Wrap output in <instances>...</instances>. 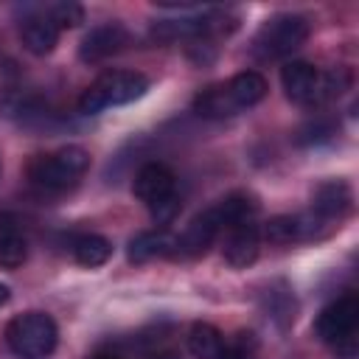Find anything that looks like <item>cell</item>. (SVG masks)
<instances>
[{
    "label": "cell",
    "instance_id": "1",
    "mask_svg": "<svg viewBox=\"0 0 359 359\" xmlns=\"http://www.w3.org/2000/svg\"><path fill=\"white\" fill-rule=\"evenodd\" d=\"M280 84L289 101L300 107H323L334 98H339L345 90H351L353 76L348 67H334V70H317L309 62H286L280 67Z\"/></svg>",
    "mask_w": 359,
    "mask_h": 359
},
{
    "label": "cell",
    "instance_id": "2",
    "mask_svg": "<svg viewBox=\"0 0 359 359\" xmlns=\"http://www.w3.org/2000/svg\"><path fill=\"white\" fill-rule=\"evenodd\" d=\"M146 90H149V79L137 70H104L79 95V112L95 115L109 107H123V104L143 98Z\"/></svg>",
    "mask_w": 359,
    "mask_h": 359
},
{
    "label": "cell",
    "instance_id": "3",
    "mask_svg": "<svg viewBox=\"0 0 359 359\" xmlns=\"http://www.w3.org/2000/svg\"><path fill=\"white\" fill-rule=\"evenodd\" d=\"M309 31H311V25H309V20L303 14H294V11L272 14L255 31V36H252V53L258 59H264V62L292 56L309 39Z\"/></svg>",
    "mask_w": 359,
    "mask_h": 359
},
{
    "label": "cell",
    "instance_id": "4",
    "mask_svg": "<svg viewBox=\"0 0 359 359\" xmlns=\"http://www.w3.org/2000/svg\"><path fill=\"white\" fill-rule=\"evenodd\" d=\"M90 168V154L81 146H62L48 154H36L28 163V177L42 191H65L76 185Z\"/></svg>",
    "mask_w": 359,
    "mask_h": 359
},
{
    "label": "cell",
    "instance_id": "5",
    "mask_svg": "<svg viewBox=\"0 0 359 359\" xmlns=\"http://www.w3.org/2000/svg\"><path fill=\"white\" fill-rule=\"evenodd\" d=\"M6 342L14 356L20 359H45L53 353L59 342V328L50 314L45 311H25L8 320Z\"/></svg>",
    "mask_w": 359,
    "mask_h": 359
},
{
    "label": "cell",
    "instance_id": "6",
    "mask_svg": "<svg viewBox=\"0 0 359 359\" xmlns=\"http://www.w3.org/2000/svg\"><path fill=\"white\" fill-rule=\"evenodd\" d=\"M356 325H359V297L356 294H342L317 314L314 334L325 345L334 348L337 342L356 337Z\"/></svg>",
    "mask_w": 359,
    "mask_h": 359
},
{
    "label": "cell",
    "instance_id": "7",
    "mask_svg": "<svg viewBox=\"0 0 359 359\" xmlns=\"http://www.w3.org/2000/svg\"><path fill=\"white\" fill-rule=\"evenodd\" d=\"M132 191L149 210H154V208L177 199V177L165 163H143L135 174Z\"/></svg>",
    "mask_w": 359,
    "mask_h": 359
},
{
    "label": "cell",
    "instance_id": "8",
    "mask_svg": "<svg viewBox=\"0 0 359 359\" xmlns=\"http://www.w3.org/2000/svg\"><path fill=\"white\" fill-rule=\"evenodd\" d=\"M331 224H325L323 219H317L314 213H283V216H272L264 224V238L272 244H294V241H311V238H323L328 233Z\"/></svg>",
    "mask_w": 359,
    "mask_h": 359
},
{
    "label": "cell",
    "instance_id": "9",
    "mask_svg": "<svg viewBox=\"0 0 359 359\" xmlns=\"http://www.w3.org/2000/svg\"><path fill=\"white\" fill-rule=\"evenodd\" d=\"M129 45V31L121 22H104L95 25L84 34L81 45H79V59L84 65H98L115 53H121Z\"/></svg>",
    "mask_w": 359,
    "mask_h": 359
},
{
    "label": "cell",
    "instance_id": "10",
    "mask_svg": "<svg viewBox=\"0 0 359 359\" xmlns=\"http://www.w3.org/2000/svg\"><path fill=\"white\" fill-rule=\"evenodd\" d=\"M222 230H224V224H222L216 208H208L199 216H194L191 224L180 236H174L171 255H202V252H208V247L216 241V236Z\"/></svg>",
    "mask_w": 359,
    "mask_h": 359
},
{
    "label": "cell",
    "instance_id": "11",
    "mask_svg": "<svg viewBox=\"0 0 359 359\" xmlns=\"http://www.w3.org/2000/svg\"><path fill=\"white\" fill-rule=\"evenodd\" d=\"M353 208V191L345 180H325L311 194V213L325 224L342 222Z\"/></svg>",
    "mask_w": 359,
    "mask_h": 359
},
{
    "label": "cell",
    "instance_id": "12",
    "mask_svg": "<svg viewBox=\"0 0 359 359\" xmlns=\"http://www.w3.org/2000/svg\"><path fill=\"white\" fill-rule=\"evenodd\" d=\"M224 261L233 269H247L250 264H255L258 258V247H261V230L255 222H241L224 230Z\"/></svg>",
    "mask_w": 359,
    "mask_h": 359
},
{
    "label": "cell",
    "instance_id": "13",
    "mask_svg": "<svg viewBox=\"0 0 359 359\" xmlns=\"http://www.w3.org/2000/svg\"><path fill=\"white\" fill-rule=\"evenodd\" d=\"M20 39H22V45H25L28 53L48 56L56 48V42H59V28L45 14V8H39V11H31V14L22 17V22H20Z\"/></svg>",
    "mask_w": 359,
    "mask_h": 359
},
{
    "label": "cell",
    "instance_id": "14",
    "mask_svg": "<svg viewBox=\"0 0 359 359\" xmlns=\"http://www.w3.org/2000/svg\"><path fill=\"white\" fill-rule=\"evenodd\" d=\"M222 90H224V98L230 101L233 112H241V109H250L258 101H264V95H266V79L258 70H241L233 79H227L222 84Z\"/></svg>",
    "mask_w": 359,
    "mask_h": 359
},
{
    "label": "cell",
    "instance_id": "15",
    "mask_svg": "<svg viewBox=\"0 0 359 359\" xmlns=\"http://www.w3.org/2000/svg\"><path fill=\"white\" fill-rule=\"evenodd\" d=\"M171 252H174V236H168L165 230H143L126 247V258L132 264H146L157 255H171Z\"/></svg>",
    "mask_w": 359,
    "mask_h": 359
},
{
    "label": "cell",
    "instance_id": "16",
    "mask_svg": "<svg viewBox=\"0 0 359 359\" xmlns=\"http://www.w3.org/2000/svg\"><path fill=\"white\" fill-rule=\"evenodd\" d=\"M213 208H216V213H219V219H222V224L227 230L233 224L252 222V216L258 213V199L250 191H233L224 199H219Z\"/></svg>",
    "mask_w": 359,
    "mask_h": 359
},
{
    "label": "cell",
    "instance_id": "17",
    "mask_svg": "<svg viewBox=\"0 0 359 359\" xmlns=\"http://www.w3.org/2000/svg\"><path fill=\"white\" fill-rule=\"evenodd\" d=\"M222 331L210 323H194L188 331V353L194 359H216L222 353Z\"/></svg>",
    "mask_w": 359,
    "mask_h": 359
},
{
    "label": "cell",
    "instance_id": "18",
    "mask_svg": "<svg viewBox=\"0 0 359 359\" xmlns=\"http://www.w3.org/2000/svg\"><path fill=\"white\" fill-rule=\"evenodd\" d=\"M73 258L76 264L81 266H104L109 258H112V241L104 238V236H95V233H87V236H79L73 241Z\"/></svg>",
    "mask_w": 359,
    "mask_h": 359
},
{
    "label": "cell",
    "instance_id": "19",
    "mask_svg": "<svg viewBox=\"0 0 359 359\" xmlns=\"http://www.w3.org/2000/svg\"><path fill=\"white\" fill-rule=\"evenodd\" d=\"M25 258H28V244H25V238H22L11 224H6V227L0 230V266H3V269H17V266H22Z\"/></svg>",
    "mask_w": 359,
    "mask_h": 359
},
{
    "label": "cell",
    "instance_id": "20",
    "mask_svg": "<svg viewBox=\"0 0 359 359\" xmlns=\"http://www.w3.org/2000/svg\"><path fill=\"white\" fill-rule=\"evenodd\" d=\"M45 14L53 20V25L62 31V28H76L84 22V8L79 3H70V0H62V3H53L45 8Z\"/></svg>",
    "mask_w": 359,
    "mask_h": 359
},
{
    "label": "cell",
    "instance_id": "21",
    "mask_svg": "<svg viewBox=\"0 0 359 359\" xmlns=\"http://www.w3.org/2000/svg\"><path fill=\"white\" fill-rule=\"evenodd\" d=\"M334 135H337L334 123H331V121H325V118H317V121H309L306 126H300V132H297V143H303V146H311V143H323V140H331Z\"/></svg>",
    "mask_w": 359,
    "mask_h": 359
},
{
    "label": "cell",
    "instance_id": "22",
    "mask_svg": "<svg viewBox=\"0 0 359 359\" xmlns=\"http://www.w3.org/2000/svg\"><path fill=\"white\" fill-rule=\"evenodd\" d=\"M331 351H334L337 359H356V356H359V339H356V337L342 339V342H337Z\"/></svg>",
    "mask_w": 359,
    "mask_h": 359
},
{
    "label": "cell",
    "instance_id": "23",
    "mask_svg": "<svg viewBox=\"0 0 359 359\" xmlns=\"http://www.w3.org/2000/svg\"><path fill=\"white\" fill-rule=\"evenodd\" d=\"M216 359H252V348H247L244 339H238V342L222 348V353H219Z\"/></svg>",
    "mask_w": 359,
    "mask_h": 359
},
{
    "label": "cell",
    "instance_id": "24",
    "mask_svg": "<svg viewBox=\"0 0 359 359\" xmlns=\"http://www.w3.org/2000/svg\"><path fill=\"white\" fill-rule=\"evenodd\" d=\"M143 359H182V353H180V351H171V348H163V351H151V353H146Z\"/></svg>",
    "mask_w": 359,
    "mask_h": 359
},
{
    "label": "cell",
    "instance_id": "25",
    "mask_svg": "<svg viewBox=\"0 0 359 359\" xmlns=\"http://www.w3.org/2000/svg\"><path fill=\"white\" fill-rule=\"evenodd\" d=\"M90 359H121L115 351H98V353H93Z\"/></svg>",
    "mask_w": 359,
    "mask_h": 359
},
{
    "label": "cell",
    "instance_id": "26",
    "mask_svg": "<svg viewBox=\"0 0 359 359\" xmlns=\"http://www.w3.org/2000/svg\"><path fill=\"white\" fill-rule=\"evenodd\" d=\"M8 297H11V289H8L6 283H0V306H6V303H8Z\"/></svg>",
    "mask_w": 359,
    "mask_h": 359
}]
</instances>
